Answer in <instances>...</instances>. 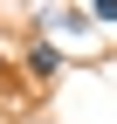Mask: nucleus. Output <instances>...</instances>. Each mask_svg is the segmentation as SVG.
<instances>
[{
    "mask_svg": "<svg viewBox=\"0 0 117 124\" xmlns=\"http://www.w3.org/2000/svg\"><path fill=\"white\" fill-rule=\"evenodd\" d=\"M28 69H35V76H55V69H62V55H55L48 41H35V48H28Z\"/></svg>",
    "mask_w": 117,
    "mask_h": 124,
    "instance_id": "f257e3e1",
    "label": "nucleus"
},
{
    "mask_svg": "<svg viewBox=\"0 0 117 124\" xmlns=\"http://www.w3.org/2000/svg\"><path fill=\"white\" fill-rule=\"evenodd\" d=\"M90 7H96V14H103V21H117V0H90Z\"/></svg>",
    "mask_w": 117,
    "mask_h": 124,
    "instance_id": "f03ea898",
    "label": "nucleus"
}]
</instances>
